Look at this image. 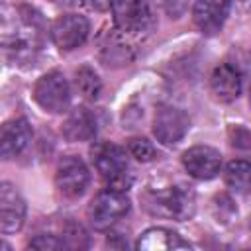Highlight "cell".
<instances>
[{
    "mask_svg": "<svg viewBox=\"0 0 251 251\" xmlns=\"http://www.w3.org/2000/svg\"><path fill=\"white\" fill-rule=\"evenodd\" d=\"M43 20L29 6H4L2 47L16 61H29L41 49Z\"/></svg>",
    "mask_w": 251,
    "mask_h": 251,
    "instance_id": "obj_1",
    "label": "cell"
},
{
    "mask_svg": "<svg viewBox=\"0 0 251 251\" xmlns=\"http://www.w3.org/2000/svg\"><path fill=\"white\" fill-rule=\"evenodd\" d=\"M143 204L153 216L171 218L178 222L190 218L196 208L194 192L182 184L147 188V192L143 194Z\"/></svg>",
    "mask_w": 251,
    "mask_h": 251,
    "instance_id": "obj_2",
    "label": "cell"
},
{
    "mask_svg": "<svg viewBox=\"0 0 251 251\" xmlns=\"http://www.w3.org/2000/svg\"><path fill=\"white\" fill-rule=\"evenodd\" d=\"M92 155L96 171L106 180L108 188L126 190L129 186V165L124 147L116 143H100Z\"/></svg>",
    "mask_w": 251,
    "mask_h": 251,
    "instance_id": "obj_3",
    "label": "cell"
},
{
    "mask_svg": "<svg viewBox=\"0 0 251 251\" xmlns=\"http://www.w3.org/2000/svg\"><path fill=\"white\" fill-rule=\"evenodd\" d=\"M129 212V198L126 190L106 188L98 192L88 206V220L94 229H108Z\"/></svg>",
    "mask_w": 251,
    "mask_h": 251,
    "instance_id": "obj_4",
    "label": "cell"
},
{
    "mask_svg": "<svg viewBox=\"0 0 251 251\" xmlns=\"http://www.w3.org/2000/svg\"><path fill=\"white\" fill-rule=\"evenodd\" d=\"M33 98L47 112L61 114L63 110H67V106L71 102V88H69V82L63 76V73L49 71V73L41 75L35 82Z\"/></svg>",
    "mask_w": 251,
    "mask_h": 251,
    "instance_id": "obj_5",
    "label": "cell"
},
{
    "mask_svg": "<svg viewBox=\"0 0 251 251\" xmlns=\"http://www.w3.org/2000/svg\"><path fill=\"white\" fill-rule=\"evenodd\" d=\"M112 14L116 27L124 33H143L155 24L149 0H114Z\"/></svg>",
    "mask_w": 251,
    "mask_h": 251,
    "instance_id": "obj_6",
    "label": "cell"
},
{
    "mask_svg": "<svg viewBox=\"0 0 251 251\" xmlns=\"http://www.w3.org/2000/svg\"><path fill=\"white\" fill-rule=\"evenodd\" d=\"M57 188L67 198H78L84 194L90 182V173L84 161L76 155H67L59 161L57 173H55Z\"/></svg>",
    "mask_w": 251,
    "mask_h": 251,
    "instance_id": "obj_7",
    "label": "cell"
},
{
    "mask_svg": "<svg viewBox=\"0 0 251 251\" xmlns=\"http://www.w3.org/2000/svg\"><path fill=\"white\" fill-rule=\"evenodd\" d=\"M188 127H190V120L180 108L169 106V104H163L157 108L153 118V133L157 141H161L163 145L178 143L186 135Z\"/></svg>",
    "mask_w": 251,
    "mask_h": 251,
    "instance_id": "obj_8",
    "label": "cell"
},
{
    "mask_svg": "<svg viewBox=\"0 0 251 251\" xmlns=\"http://www.w3.org/2000/svg\"><path fill=\"white\" fill-rule=\"evenodd\" d=\"M90 31V22L80 14L59 16L51 25V39L63 51H73L80 47Z\"/></svg>",
    "mask_w": 251,
    "mask_h": 251,
    "instance_id": "obj_9",
    "label": "cell"
},
{
    "mask_svg": "<svg viewBox=\"0 0 251 251\" xmlns=\"http://www.w3.org/2000/svg\"><path fill=\"white\" fill-rule=\"evenodd\" d=\"M182 167L198 180H210L218 176L222 169V155L210 145H194L182 153Z\"/></svg>",
    "mask_w": 251,
    "mask_h": 251,
    "instance_id": "obj_10",
    "label": "cell"
},
{
    "mask_svg": "<svg viewBox=\"0 0 251 251\" xmlns=\"http://www.w3.org/2000/svg\"><path fill=\"white\" fill-rule=\"evenodd\" d=\"M25 222V202L14 184H0V229L2 233H16Z\"/></svg>",
    "mask_w": 251,
    "mask_h": 251,
    "instance_id": "obj_11",
    "label": "cell"
},
{
    "mask_svg": "<svg viewBox=\"0 0 251 251\" xmlns=\"http://www.w3.org/2000/svg\"><path fill=\"white\" fill-rule=\"evenodd\" d=\"M229 8V0H196L192 8V20L202 33L214 35L224 27Z\"/></svg>",
    "mask_w": 251,
    "mask_h": 251,
    "instance_id": "obj_12",
    "label": "cell"
},
{
    "mask_svg": "<svg viewBox=\"0 0 251 251\" xmlns=\"http://www.w3.org/2000/svg\"><path fill=\"white\" fill-rule=\"evenodd\" d=\"M31 126L27 124L25 118H14L8 120L2 126L0 131V155L2 159H14L20 155L31 141Z\"/></svg>",
    "mask_w": 251,
    "mask_h": 251,
    "instance_id": "obj_13",
    "label": "cell"
},
{
    "mask_svg": "<svg viewBox=\"0 0 251 251\" xmlns=\"http://www.w3.org/2000/svg\"><path fill=\"white\" fill-rule=\"evenodd\" d=\"M210 88L220 102H233L241 92V73L233 65L222 63L212 71Z\"/></svg>",
    "mask_w": 251,
    "mask_h": 251,
    "instance_id": "obj_14",
    "label": "cell"
},
{
    "mask_svg": "<svg viewBox=\"0 0 251 251\" xmlns=\"http://www.w3.org/2000/svg\"><path fill=\"white\" fill-rule=\"evenodd\" d=\"M135 247L139 251H175L190 249V243L169 227H149L139 235Z\"/></svg>",
    "mask_w": 251,
    "mask_h": 251,
    "instance_id": "obj_15",
    "label": "cell"
},
{
    "mask_svg": "<svg viewBox=\"0 0 251 251\" xmlns=\"http://www.w3.org/2000/svg\"><path fill=\"white\" fill-rule=\"evenodd\" d=\"M63 135L69 141H88L96 135V118L86 108H76L63 124Z\"/></svg>",
    "mask_w": 251,
    "mask_h": 251,
    "instance_id": "obj_16",
    "label": "cell"
},
{
    "mask_svg": "<svg viewBox=\"0 0 251 251\" xmlns=\"http://www.w3.org/2000/svg\"><path fill=\"white\" fill-rule=\"evenodd\" d=\"M224 176H226V184L235 194L251 192V161H245V159L229 161Z\"/></svg>",
    "mask_w": 251,
    "mask_h": 251,
    "instance_id": "obj_17",
    "label": "cell"
},
{
    "mask_svg": "<svg viewBox=\"0 0 251 251\" xmlns=\"http://www.w3.org/2000/svg\"><path fill=\"white\" fill-rule=\"evenodd\" d=\"M75 86L78 90V94L86 100H96L100 96L102 90V82L98 78V75L90 69V67H80L75 73Z\"/></svg>",
    "mask_w": 251,
    "mask_h": 251,
    "instance_id": "obj_18",
    "label": "cell"
},
{
    "mask_svg": "<svg viewBox=\"0 0 251 251\" xmlns=\"http://www.w3.org/2000/svg\"><path fill=\"white\" fill-rule=\"evenodd\" d=\"M127 151H129L131 157H135L141 163H149V161H153L157 157L155 145L145 137H131L127 141Z\"/></svg>",
    "mask_w": 251,
    "mask_h": 251,
    "instance_id": "obj_19",
    "label": "cell"
},
{
    "mask_svg": "<svg viewBox=\"0 0 251 251\" xmlns=\"http://www.w3.org/2000/svg\"><path fill=\"white\" fill-rule=\"evenodd\" d=\"M63 241H65V247L69 249H82V247H88V235L86 231L82 229V226L78 224H69L63 231Z\"/></svg>",
    "mask_w": 251,
    "mask_h": 251,
    "instance_id": "obj_20",
    "label": "cell"
},
{
    "mask_svg": "<svg viewBox=\"0 0 251 251\" xmlns=\"http://www.w3.org/2000/svg\"><path fill=\"white\" fill-rule=\"evenodd\" d=\"M149 4L163 10L169 18H180L188 8V0H149Z\"/></svg>",
    "mask_w": 251,
    "mask_h": 251,
    "instance_id": "obj_21",
    "label": "cell"
},
{
    "mask_svg": "<svg viewBox=\"0 0 251 251\" xmlns=\"http://www.w3.org/2000/svg\"><path fill=\"white\" fill-rule=\"evenodd\" d=\"M29 247L39 249V251H57V249H65V241H63V237L59 239L57 235L43 233V235L33 237V239L29 241Z\"/></svg>",
    "mask_w": 251,
    "mask_h": 251,
    "instance_id": "obj_22",
    "label": "cell"
},
{
    "mask_svg": "<svg viewBox=\"0 0 251 251\" xmlns=\"http://www.w3.org/2000/svg\"><path fill=\"white\" fill-rule=\"evenodd\" d=\"M231 135V145L235 149H241V151H247L251 153V131L245 129V127H233L229 131Z\"/></svg>",
    "mask_w": 251,
    "mask_h": 251,
    "instance_id": "obj_23",
    "label": "cell"
},
{
    "mask_svg": "<svg viewBox=\"0 0 251 251\" xmlns=\"http://www.w3.org/2000/svg\"><path fill=\"white\" fill-rule=\"evenodd\" d=\"M88 2H90L92 8H96V10H100V12L112 10V4H114V0H88Z\"/></svg>",
    "mask_w": 251,
    "mask_h": 251,
    "instance_id": "obj_24",
    "label": "cell"
},
{
    "mask_svg": "<svg viewBox=\"0 0 251 251\" xmlns=\"http://www.w3.org/2000/svg\"><path fill=\"white\" fill-rule=\"evenodd\" d=\"M249 106H251V86H249Z\"/></svg>",
    "mask_w": 251,
    "mask_h": 251,
    "instance_id": "obj_25",
    "label": "cell"
}]
</instances>
